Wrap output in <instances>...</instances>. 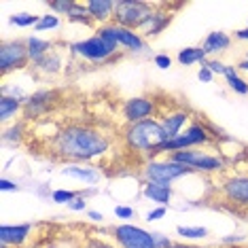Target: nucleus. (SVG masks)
<instances>
[{
	"instance_id": "f257e3e1",
	"label": "nucleus",
	"mask_w": 248,
	"mask_h": 248,
	"mask_svg": "<svg viewBox=\"0 0 248 248\" xmlns=\"http://www.w3.org/2000/svg\"><path fill=\"white\" fill-rule=\"evenodd\" d=\"M47 149L55 159L68 163H92L108 155L110 138L93 125L70 123L53 134Z\"/></svg>"
},
{
	"instance_id": "f03ea898",
	"label": "nucleus",
	"mask_w": 248,
	"mask_h": 248,
	"mask_svg": "<svg viewBox=\"0 0 248 248\" xmlns=\"http://www.w3.org/2000/svg\"><path fill=\"white\" fill-rule=\"evenodd\" d=\"M123 142L129 151L142 155L149 161L157 157L159 149L168 142V136L157 119H146L140 123H132L123 129Z\"/></svg>"
},
{
	"instance_id": "7ed1b4c3",
	"label": "nucleus",
	"mask_w": 248,
	"mask_h": 248,
	"mask_svg": "<svg viewBox=\"0 0 248 248\" xmlns=\"http://www.w3.org/2000/svg\"><path fill=\"white\" fill-rule=\"evenodd\" d=\"M218 136H221V134H218V129L214 127L212 123H208V121H191L176 138L168 140V142L161 146L157 157H161V155L170 157L172 153L187 151V149H204V146H208V144H214V140H217Z\"/></svg>"
},
{
	"instance_id": "20e7f679",
	"label": "nucleus",
	"mask_w": 248,
	"mask_h": 248,
	"mask_svg": "<svg viewBox=\"0 0 248 248\" xmlns=\"http://www.w3.org/2000/svg\"><path fill=\"white\" fill-rule=\"evenodd\" d=\"M70 53L78 60H85L89 64H110V62H117L121 58V49L110 45L108 41H104L102 36L93 34L85 38V41H77L68 45Z\"/></svg>"
},
{
	"instance_id": "39448f33",
	"label": "nucleus",
	"mask_w": 248,
	"mask_h": 248,
	"mask_svg": "<svg viewBox=\"0 0 248 248\" xmlns=\"http://www.w3.org/2000/svg\"><path fill=\"white\" fill-rule=\"evenodd\" d=\"M217 193L221 204L248 214V174H227L217 183Z\"/></svg>"
},
{
	"instance_id": "423d86ee",
	"label": "nucleus",
	"mask_w": 248,
	"mask_h": 248,
	"mask_svg": "<svg viewBox=\"0 0 248 248\" xmlns=\"http://www.w3.org/2000/svg\"><path fill=\"white\" fill-rule=\"evenodd\" d=\"M170 159L191 168L193 174H221V172H225V168H227V161H225L221 155L208 153L206 149L178 151V153L170 155Z\"/></svg>"
},
{
	"instance_id": "0eeeda50",
	"label": "nucleus",
	"mask_w": 248,
	"mask_h": 248,
	"mask_svg": "<svg viewBox=\"0 0 248 248\" xmlns=\"http://www.w3.org/2000/svg\"><path fill=\"white\" fill-rule=\"evenodd\" d=\"M189 174H193L191 168L170 159V157H155V159L144 161V166H142V178L149 180V183L172 185L174 180L189 176Z\"/></svg>"
},
{
	"instance_id": "6e6552de",
	"label": "nucleus",
	"mask_w": 248,
	"mask_h": 248,
	"mask_svg": "<svg viewBox=\"0 0 248 248\" xmlns=\"http://www.w3.org/2000/svg\"><path fill=\"white\" fill-rule=\"evenodd\" d=\"M95 34L102 36L104 41H108L110 45H115V47L123 49V51H129V53H142L146 49V41L138 34L136 30L123 28L119 24H115V21L98 26L95 28Z\"/></svg>"
},
{
	"instance_id": "1a4fd4ad",
	"label": "nucleus",
	"mask_w": 248,
	"mask_h": 248,
	"mask_svg": "<svg viewBox=\"0 0 248 248\" xmlns=\"http://www.w3.org/2000/svg\"><path fill=\"white\" fill-rule=\"evenodd\" d=\"M153 9H155V2H146V0H117L112 21L138 32V28L153 13Z\"/></svg>"
},
{
	"instance_id": "9d476101",
	"label": "nucleus",
	"mask_w": 248,
	"mask_h": 248,
	"mask_svg": "<svg viewBox=\"0 0 248 248\" xmlns=\"http://www.w3.org/2000/svg\"><path fill=\"white\" fill-rule=\"evenodd\" d=\"M32 66L30 53H28V43L26 41H2L0 45V75L7 77L11 72L26 70Z\"/></svg>"
},
{
	"instance_id": "9b49d317",
	"label": "nucleus",
	"mask_w": 248,
	"mask_h": 248,
	"mask_svg": "<svg viewBox=\"0 0 248 248\" xmlns=\"http://www.w3.org/2000/svg\"><path fill=\"white\" fill-rule=\"evenodd\" d=\"M108 233L119 248H155V233L138 227V225H112Z\"/></svg>"
},
{
	"instance_id": "f8f14e48",
	"label": "nucleus",
	"mask_w": 248,
	"mask_h": 248,
	"mask_svg": "<svg viewBox=\"0 0 248 248\" xmlns=\"http://www.w3.org/2000/svg\"><path fill=\"white\" fill-rule=\"evenodd\" d=\"M157 115H159V100H155L153 95H134L121 104V117L127 125L146 119H157Z\"/></svg>"
},
{
	"instance_id": "ddd939ff",
	"label": "nucleus",
	"mask_w": 248,
	"mask_h": 248,
	"mask_svg": "<svg viewBox=\"0 0 248 248\" xmlns=\"http://www.w3.org/2000/svg\"><path fill=\"white\" fill-rule=\"evenodd\" d=\"M183 7V4H168V2H155L153 13L149 15V19L144 21L142 26L138 28V34L144 38V41H151V38H157L166 30L168 26L172 24L174 13Z\"/></svg>"
},
{
	"instance_id": "4468645a",
	"label": "nucleus",
	"mask_w": 248,
	"mask_h": 248,
	"mask_svg": "<svg viewBox=\"0 0 248 248\" xmlns=\"http://www.w3.org/2000/svg\"><path fill=\"white\" fill-rule=\"evenodd\" d=\"M157 121L161 123L163 132H166L168 140L176 138L185 127L189 125L191 121V112L183 106H172V108H161L159 104V115H157Z\"/></svg>"
},
{
	"instance_id": "2eb2a0df",
	"label": "nucleus",
	"mask_w": 248,
	"mask_h": 248,
	"mask_svg": "<svg viewBox=\"0 0 248 248\" xmlns=\"http://www.w3.org/2000/svg\"><path fill=\"white\" fill-rule=\"evenodd\" d=\"M55 100H58V93L53 89H38L32 95H28V100L24 102V117L26 119H36V117L47 115Z\"/></svg>"
},
{
	"instance_id": "dca6fc26",
	"label": "nucleus",
	"mask_w": 248,
	"mask_h": 248,
	"mask_svg": "<svg viewBox=\"0 0 248 248\" xmlns=\"http://www.w3.org/2000/svg\"><path fill=\"white\" fill-rule=\"evenodd\" d=\"M115 7H117V0H87L85 2V9L92 21L95 24V28L110 24L112 15H115Z\"/></svg>"
},
{
	"instance_id": "f3484780",
	"label": "nucleus",
	"mask_w": 248,
	"mask_h": 248,
	"mask_svg": "<svg viewBox=\"0 0 248 248\" xmlns=\"http://www.w3.org/2000/svg\"><path fill=\"white\" fill-rule=\"evenodd\" d=\"M62 174L77 180H83L85 185H98L102 180V172L92 163H66L62 168Z\"/></svg>"
},
{
	"instance_id": "a211bd4d",
	"label": "nucleus",
	"mask_w": 248,
	"mask_h": 248,
	"mask_svg": "<svg viewBox=\"0 0 248 248\" xmlns=\"http://www.w3.org/2000/svg\"><path fill=\"white\" fill-rule=\"evenodd\" d=\"M32 233V225L30 223H21V225H2L0 227V244H7L17 248L24 242H28Z\"/></svg>"
},
{
	"instance_id": "6ab92c4d",
	"label": "nucleus",
	"mask_w": 248,
	"mask_h": 248,
	"mask_svg": "<svg viewBox=\"0 0 248 248\" xmlns=\"http://www.w3.org/2000/svg\"><path fill=\"white\" fill-rule=\"evenodd\" d=\"M142 195L146 200H151L153 204L157 206H168L174 195V189L172 185H163V183H149V180H144L142 185Z\"/></svg>"
},
{
	"instance_id": "aec40b11",
	"label": "nucleus",
	"mask_w": 248,
	"mask_h": 248,
	"mask_svg": "<svg viewBox=\"0 0 248 248\" xmlns=\"http://www.w3.org/2000/svg\"><path fill=\"white\" fill-rule=\"evenodd\" d=\"M62 66H64V60H62V53L58 49H53L51 53H47L43 60H38L32 64V70L41 77H55L58 72H62Z\"/></svg>"
},
{
	"instance_id": "412c9836",
	"label": "nucleus",
	"mask_w": 248,
	"mask_h": 248,
	"mask_svg": "<svg viewBox=\"0 0 248 248\" xmlns=\"http://www.w3.org/2000/svg\"><path fill=\"white\" fill-rule=\"evenodd\" d=\"M229 47H231V36L227 32H221V30L210 32V34L204 38V43H202V49L206 51V55L223 53V51H227Z\"/></svg>"
},
{
	"instance_id": "4be33fe9",
	"label": "nucleus",
	"mask_w": 248,
	"mask_h": 248,
	"mask_svg": "<svg viewBox=\"0 0 248 248\" xmlns=\"http://www.w3.org/2000/svg\"><path fill=\"white\" fill-rule=\"evenodd\" d=\"M17 115H24V100L11 98V95H0V119H2L4 125Z\"/></svg>"
},
{
	"instance_id": "5701e85b",
	"label": "nucleus",
	"mask_w": 248,
	"mask_h": 248,
	"mask_svg": "<svg viewBox=\"0 0 248 248\" xmlns=\"http://www.w3.org/2000/svg\"><path fill=\"white\" fill-rule=\"evenodd\" d=\"M176 60H178L180 66H193V64L206 66V62L210 58H208L206 51L202 49V45H200V47H185V49H180L178 55H176Z\"/></svg>"
},
{
	"instance_id": "b1692460",
	"label": "nucleus",
	"mask_w": 248,
	"mask_h": 248,
	"mask_svg": "<svg viewBox=\"0 0 248 248\" xmlns=\"http://www.w3.org/2000/svg\"><path fill=\"white\" fill-rule=\"evenodd\" d=\"M26 43H28V53H30L32 64L38 62V60H43L45 55L51 53L55 49L51 41H45V38H38V36H28Z\"/></svg>"
},
{
	"instance_id": "393cba45",
	"label": "nucleus",
	"mask_w": 248,
	"mask_h": 248,
	"mask_svg": "<svg viewBox=\"0 0 248 248\" xmlns=\"http://www.w3.org/2000/svg\"><path fill=\"white\" fill-rule=\"evenodd\" d=\"M223 77H225V81H227L229 89H233L235 93H240V95L248 93V81H244V78L240 77V72L235 66H227V70H225Z\"/></svg>"
},
{
	"instance_id": "a878e982",
	"label": "nucleus",
	"mask_w": 248,
	"mask_h": 248,
	"mask_svg": "<svg viewBox=\"0 0 248 248\" xmlns=\"http://www.w3.org/2000/svg\"><path fill=\"white\" fill-rule=\"evenodd\" d=\"M68 21H72V24H81V26H93L92 17H89L87 9H85V2H75V7H72L70 15L66 17Z\"/></svg>"
},
{
	"instance_id": "bb28decb",
	"label": "nucleus",
	"mask_w": 248,
	"mask_h": 248,
	"mask_svg": "<svg viewBox=\"0 0 248 248\" xmlns=\"http://www.w3.org/2000/svg\"><path fill=\"white\" fill-rule=\"evenodd\" d=\"M38 19H41V15H32V13H15L11 15V26L15 28H36Z\"/></svg>"
},
{
	"instance_id": "cd10ccee",
	"label": "nucleus",
	"mask_w": 248,
	"mask_h": 248,
	"mask_svg": "<svg viewBox=\"0 0 248 248\" xmlns=\"http://www.w3.org/2000/svg\"><path fill=\"white\" fill-rule=\"evenodd\" d=\"M176 233L185 240H204L208 235V229L206 227H187V225H178Z\"/></svg>"
},
{
	"instance_id": "c85d7f7f",
	"label": "nucleus",
	"mask_w": 248,
	"mask_h": 248,
	"mask_svg": "<svg viewBox=\"0 0 248 248\" xmlns=\"http://www.w3.org/2000/svg\"><path fill=\"white\" fill-rule=\"evenodd\" d=\"M24 123H15L11 127H4V134H2V140L7 144H19L21 138H24Z\"/></svg>"
},
{
	"instance_id": "c756f323",
	"label": "nucleus",
	"mask_w": 248,
	"mask_h": 248,
	"mask_svg": "<svg viewBox=\"0 0 248 248\" xmlns=\"http://www.w3.org/2000/svg\"><path fill=\"white\" fill-rule=\"evenodd\" d=\"M81 195L78 191H68V189H55L51 193V202H55V204H66L70 206L72 202L77 200V197Z\"/></svg>"
},
{
	"instance_id": "7c9ffc66",
	"label": "nucleus",
	"mask_w": 248,
	"mask_h": 248,
	"mask_svg": "<svg viewBox=\"0 0 248 248\" xmlns=\"http://www.w3.org/2000/svg\"><path fill=\"white\" fill-rule=\"evenodd\" d=\"M60 26V17L55 13H47V15H41V19H38V24L34 30L36 32H45V30H53V28Z\"/></svg>"
},
{
	"instance_id": "2f4dec72",
	"label": "nucleus",
	"mask_w": 248,
	"mask_h": 248,
	"mask_svg": "<svg viewBox=\"0 0 248 248\" xmlns=\"http://www.w3.org/2000/svg\"><path fill=\"white\" fill-rule=\"evenodd\" d=\"M47 4L55 15H66V17H68L72 7H75V0H51V2H47Z\"/></svg>"
},
{
	"instance_id": "473e14b6",
	"label": "nucleus",
	"mask_w": 248,
	"mask_h": 248,
	"mask_svg": "<svg viewBox=\"0 0 248 248\" xmlns=\"http://www.w3.org/2000/svg\"><path fill=\"white\" fill-rule=\"evenodd\" d=\"M81 248H117L115 244H110V242H106L102 238H87L83 242Z\"/></svg>"
},
{
	"instance_id": "72a5a7b5",
	"label": "nucleus",
	"mask_w": 248,
	"mask_h": 248,
	"mask_svg": "<svg viewBox=\"0 0 248 248\" xmlns=\"http://www.w3.org/2000/svg\"><path fill=\"white\" fill-rule=\"evenodd\" d=\"M206 66L212 70V75H225V70H227V64H223L221 60H214V58L208 60Z\"/></svg>"
},
{
	"instance_id": "f704fd0d",
	"label": "nucleus",
	"mask_w": 248,
	"mask_h": 248,
	"mask_svg": "<svg viewBox=\"0 0 248 248\" xmlns=\"http://www.w3.org/2000/svg\"><path fill=\"white\" fill-rule=\"evenodd\" d=\"M153 62H155L157 68H161V70H168L172 66V58L168 53H157L155 58H153Z\"/></svg>"
},
{
	"instance_id": "c9c22d12",
	"label": "nucleus",
	"mask_w": 248,
	"mask_h": 248,
	"mask_svg": "<svg viewBox=\"0 0 248 248\" xmlns=\"http://www.w3.org/2000/svg\"><path fill=\"white\" fill-rule=\"evenodd\" d=\"M153 233H155V248H174V242L168 235L159 233V231H153Z\"/></svg>"
},
{
	"instance_id": "e433bc0d",
	"label": "nucleus",
	"mask_w": 248,
	"mask_h": 248,
	"mask_svg": "<svg viewBox=\"0 0 248 248\" xmlns=\"http://www.w3.org/2000/svg\"><path fill=\"white\" fill-rule=\"evenodd\" d=\"M166 206H157L153 208V210H149V214H146V221H159V218L166 217Z\"/></svg>"
},
{
	"instance_id": "4c0bfd02",
	"label": "nucleus",
	"mask_w": 248,
	"mask_h": 248,
	"mask_svg": "<svg viewBox=\"0 0 248 248\" xmlns=\"http://www.w3.org/2000/svg\"><path fill=\"white\" fill-rule=\"evenodd\" d=\"M78 193H81V191H78ZM72 212H83L87 208V197H83V195H78L75 202H72V204L68 206Z\"/></svg>"
},
{
	"instance_id": "58836bf2",
	"label": "nucleus",
	"mask_w": 248,
	"mask_h": 248,
	"mask_svg": "<svg viewBox=\"0 0 248 248\" xmlns=\"http://www.w3.org/2000/svg\"><path fill=\"white\" fill-rule=\"evenodd\" d=\"M134 208H129V206H117L115 208V217L117 218H132L134 217Z\"/></svg>"
},
{
	"instance_id": "ea45409f",
	"label": "nucleus",
	"mask_w": 248,
	"mask_h": 248,
	"mask_svg": "<svg viewBox=\"0 0 248 248\" xmlns=\"http://www.w3.org/2000/svg\"><path fill=\"white\" fill-rule=\"evenodd\" d=\"M197 78H200L202 83H212V78H214V75H212V70L208 68V66H202L200 70H197Z\"/></svg>"
},
{
	"instance_id": "a19ab883",
	"label": "nucleus",
	"mask_w": 248,
	"mask_h": 248,
	"mask_svg": "<svg viewBox=\"0 0 248 248\" xmlns=\"http://www.w3.org/2000/svg\"><path fill=\"white\" fill-rule=\"evenodd\" d=\"M0 189H2V191H19V185L15 183V180L0 178Z\"/></svg>"
},
{
	"instance_id": "79ce46f5",
	"label": "nucleus",
	"mask_w": 248,
	"mask_h": 248,
	"mask_svg": "<svg viewBox=\"0 0 248 248\" xmlns=\"http://www.w3.org/2000/svg\"><path fill=\"white\" fill-rule=\"evenodd\" d=\"M221 242L225 246H231V244H240V242H244V238H242V235H229V238H223Z\"/></svg>"
},
{
	"instance_id": "37998d69",
	"label": "nucleus",
	"mask_w": 248,
	"mask_h": 248,
	"mask_svg": "<svg viewBox=\"0 0 248 248\" xmlns=\"http://www.w3.org/2000/svg\"><path fill=\"white\" fill-rule=\"evenodd\" d=\"M87 217L92 218V221H95V223H100L104 218V214L102 212H98V210H87Z\"/></svg>"
},
{
	"instance_id": "c03bdc74",
	"label": "nucleus",
	"mask_w": 248,
	"mask_h": 248,
	"mask_svg": "<svg viewBox=\"0 0 248 248\" xmlns=\"http://www.w3.org/2000/svg\"><path fill=\"white\" fill-rule=\"evenodd\" d=\"M235 38H238V41H246V43H248V28L235 30Z\"/></svg>"
},
{
	"instance_id": "a18cd8bd",
	"label": "nucleus",
	"mask_w": 248,
	"mask_h": 248,
	"mask_svg": "<svg viewBox=\"0 0 248 248\" xmlns=\"http://www.w3.org/2000/svg\"><path fill=\"white\" fill-rule=\"evenodd\" d=\"M235 68H238V72H248V60L244 58V60H242L238 66H235Z\"/></svg>"
},
{
	"instance_id": "49530a36",
	"label": "nucleus",
	"mask_w": 248,
	"mask_h": 248,
	"mask_svg": "<svg viewBox=\"0 0 248 248\" xmlns=\"http://www.w3.org/2000/svg\"><path fill=\"white\" fill-rule=\"evenodd\" d=\"M174 248H200V246H193V244H185V242H174Z\"/></svg>"
},
{
	"instance_id": "de8ad7c7",
	"label": "nucleus",
	"mask_w": 248,
	"mask_h": 248,
	"mask_svg": "<svg viewBox=\"0 0 248 248\" xmlns=\"http://www.w3.org/2000/svg\"><path fill=\"white\" fill-rule=\"evenodd\" d=\"M246 60H248V49H246Z\"/></svg>"
},
{
	"instance_id": "09e8293b",
	"label": "nucleus",
	"mask_w": 248,
	"mask_h": 248,
	"mask_svg": "<svg viewBox=\"0 0 248 248\" xmlns=\"http://www.w3.org/2000/svg\"><path fill=\"white\" fill-rule=\"evenodd\" d=\"M246 221H248V214H246Z\"/></svg>"
}]
</instances>
